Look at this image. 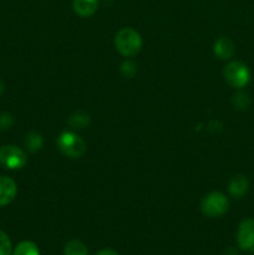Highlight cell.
I'll use <instances>...</instances> for the list:
<instances>
[{"instance_id": "obj_1", "label": "cell", "mask_w": 254, "mask_h": 255, "mask_svg": "<svg viewBox=\"0 0 254 255\" xmlns=\"http://www.w3.org/2000/svg\"><path fill=\"white\" fill-rule=\"evenodd\" d=\"M115 46L117 51L126 57L134 56L142 49V37L136 30L131 27H124L115 37Z\"/></svg>"}, {"instance_id": "obj_2", "label": "cell", "mask_w": 254, "mask_h": 255, "mask_svg": "<svg viewBox=\"0 0 254 255\" xmlns=\"http://www.w3.org/2000/svg\"><path fill=\"white\" fill-rule=\"evenodd\" d=\"M59 149L70 158H80L86 152V143L74 132H62L57 138Z\"/></svg>"}, {"instance_id": "obj_3", "label": "cell", "mask_w": 254, "mask_h": 255, "mask_svg": "<svg viewBox=\"0 0 254 255\" xmlns=\"http://www.w3.org/2000/svg\"><path fill=\"white\" fill-rule=\"evenodd\" d=\"M228 199L221 192H212L207 194L201 203L202 213L211 218L221 217L228 211Z\"/></svg>"}, {"instance_id": "obj_4", "label": "cell", "mask_w": 254, "mask_h": 255, "mask_svg": "<svg viewBox=\"0 0 254 255\" xmlns=\"http://www.w3.org/2000/svg\"><path fill=\"white\" fill-rule=\"evenodd\" d=\"M224 77L226 81L236 89H242L247 86L251 81V72L244 64L239 61H232L224 67Z\"/></svg>"}, {"instance_id": "obj_5", "label": "cell", "mask_w": 254, "mask_h": 255, "mask_svg": "<svg viewBox=\"0 0 254 255\" xmlns=\"http://www.w3.org/2000/svg\"><path fill=\"white\" fill-rule=\"evenodd\" d=\"M27 157L16 146H2L0 148V164L6 169H20L26 164Z\"/></svg>"}, {"instance_id": "obj_6", "label": "cell", "mask_w": 254, "mask_h": 255, "mask_svg": "<svg viewBox=\"0 0 254 255\" xmlns=\"http://www.w3.org/2000/svg\"><path fill=\"white\" fill-rule=\"evenodd\" d=\"M237 242L243 251L254 252V219H244L239 224Z\"/></svg>"}, {"instance_id": "obj_7", "label": "cell", "mask_w": 254, "mask_h": 255, "mask_svg": "<svg viewBox=\"0 0 254 255\" xmlns=\"http://www.w3.org/2000/svg\"><path fill=\"white\" fill-rule=\"evenodd\" d=\"M16 184L11 178L0 176V207L7 206L16 196Z\"/></svg>"}, {"instance_id": "obj_8", "label": "cell", "mask_w": 254, "mask_h": 255, "mask_svg": "<svg viewBox=\"0 0 254 255\" xmlns=\"http://www.w3.org/2000/svg\"><path fill=\"white\" fill-rule=\"evenodd\" d=\"M249 189V181L243 174H237L229 182V193L234 198H243Z\"/></svg>"}, {"instance_id": "obj_9", "label": "cell", "mask_w": 254, "mask_h": 255, "mask_svg": "<svg viewBox=\"0 0 254 255\" xmlns=\"http://www.w3.org/2000/svg\"><path fill=\"white\" fill-rule=\"evenodd\" d=\"M72 7L79 16L89 17L97 11L99 0H74Z\"/></svg>"}, {"instance_id": "obj_10", "label": "cell", "mask_w": 254, "mask_h": 255, "mask_svg": "<svg viewBox=\"0 0 254 255\" xmlns=\"http://www.w3.org/2000/svg\"><path fill=\"white\" fill-rule=\"evenodd\" d=\"M213 50L216 56H218L219 59H231L234 55V44L232 42V40L228 39V37L222 36L216 41Z\"/></svg>"}, {"instance_id": "obj_11", "label": "cell", "mask_w": 254, "mask_h": 255, "mask_svg": "<svg viewBox=\"0 0 254 255\" xmlns=\"http://www.w3.org/2000/svg\"><path fill=\"white\" fill-rule=\"evenodd\" d=\"M65 255H89V251H87L86 246L82 242L76 241H70L69 243L65 246L64 249Z\"/></svg>"}, {"instance_id": "obj_12", "label": "cell", "mask_w": 254, "mask_h": 255, "mask_svg": "<svg viewBox=\"0 0 254 255\" xmlns=\"http://www.w3.org/2000/svg\"><path fill=\"white\" fill-rule=\"evenodd\" d=\"M69 124L72 128H85L86 126H89L90 124V116L86 114V112H75L70 116Z\"/></svg>"}, {"instance_id": "obj_13", "label": "cell", "mask_w": 254, "mask_h": 255, "mask_svg": "<svg viewBox=\"0 0 254 255\" xmlns=\"http://www.w3.org/2000/svg\"><path fill=\"white\" fill-rule=\"evenodd\" d=\"M25 146L30 152H36L42 147V137L37 132H30L25 136Z\"/></svg>"}, {"instance_id": "obj_14", "label": "cell", "mask_w": 254, "mask_h": 255, "mask_svg": "<svg viewBox=\"0 0 254 255\" xmlns=\"http://www.w3.org/2000/svg\"><path fill=\"white\" fill-rule=\"evenodd\" d=\"M12 255H40L39 249L32 242H21L17 244Z\"/></svg>"}, {"instance_id": "obj_15", "label": "cell", "mask_w": 254, "mask_h": 255, "mask_svg": "<svg viewBox=\"0 0 254 255\" xmlns=\"http://www.w3.org/2000/svg\"><path fill=\"white\" fill-rule=\"evenodd\" d=\"M232 102H233L234 107H236L237 110H239V111H246V110L251 106V99H249L248 95L243 91L237 92L233 96Z\"/></svg>"}, {"instance_id": "obj_16", "label": "cell", "mask_w": 254, "mask_h": 255, "mask_svg": "<svg viewBox=\"0 0 254 255\" xmlns=\"http://www.w3.org/2000/svg\"><path fill=\"white\" fill-rule=\"evenodd\" d=\"M0 255H11V242L2 231H0Z\"/></svg>"}, {"instance_id": "obj_17", "label": "cell", "mask_w": 254, "mask_h": 255, "mask_svg": "<svg viewBox=\"0 0 254 255\" xmlns=\"http://www.w3.org/2000/svg\"><path fill=\"white\" fill-rule=\"evenodd\" d=\"M121 72L124 76L131 79V77H133L134 74L137 72V65L134 64L133 61H125L124 64L121 65Z\"/></svg>"}, {"instance_id": "obj_18", "label": "cell", "mask_w": 254, "mask_h": 255, "mask_svg": "<svg viewBox=\"0 0 254 255\" xmlns=\"http://www.w3.org/2000/svg\"><path fill=\"white\" fill-rule=\"evenodd\" d=\"M14 125V117L10 114H1L0 115V129H7Z\"/></svg>"}, {"instance_id": "obj_19", "label": "cell", "mask_w": 254, "mask_h": 255, "mask_svg": "<svg viewBox=\"0 0 254 255\" xmlns=\"http://www.w3.org/2000/svg\"><path fill=\"white\" fill-rule=\"evenodd\" d=\"M96 255H119V254H117L115 251H112V249H102V251H100Z\"/></svg>"}, {"instance_id": "obj_20", "label": "cell", "mask_w": 254, "mask_h": 255, "mask_svg": "<svg viewBox=\"0 0 254 255\" xmlns=\"http://www.w3.org/2000/svg\"><path fill=\"white\" fill-rule=\"evenodd\" d=\"M2 91H4V84H2V82L0 81V94H1Z\"/></svg>"}]
</instances>
